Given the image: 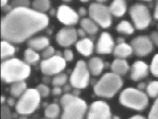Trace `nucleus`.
I'll use <instances>...</instances> for the list:
<instances>
[{
	"mask_svg": "<svg viewBox=\"0 0 158 119\" xmlns=\"http://www.w3.org/2000/svg\"><path fill=\"white\" fill-rule=\"evenodd\" d=\"M116 44L114 41L113 37L108 32H103L100 37H99L98 41L96 42V52L98 54H102V55H107V54L113 53L114 48H115Z\"/></svg>",
	"mask_w": 158,
	"mask_h": 119,
	"instance_id": "obj_15",
	"label": "nucleus"
},
{
	"mask_svg": "<svg viewBox=\"0 0 158 119\" xmlns=\"http://www.w3.org/2000/svg\"><path fill=\"white\" fill-rule=\"evenodd\" d=\"M130 16L133 26L137 30H145L151 23V15L145 5L137 3L132 5L130 9Z\"/></svg>",
	"mask_w": 158,
	"mask_h": 119,
	"instance_id": "obj_9",
	"label": "nucleus"
},
{
	"mask_svg": "<svg viewBox=\"0 0 158 119\" xmlns=\"http://www.w3.org/2000/svg\"><path fill=\"white\" fill-rule=\"evenodd\" d=\"M131 46L133 49V53L138 57H144L151 53L153 50V43L150 37L138 36L131 42Z\"/></svg>",
	"mask_w": 158,
	"mask_h": 119,
	"instance_id": "obj_12",
	"label": "nucleus"
},
{
	"mask_svg": "<svg viewBox=\"0 0 158 119\" xmlns=\"http://www.w3.org/2000/svg\"><path fill=\"white\" fill-rule=\"evenodd\" d=\"M132 53H133V49L131 46V43L128 44L127 42H123V43L116 44V46L114 48V51H113V55L116 58L126 59L127 57H130Z\"/></svg>",
	"mask_w": 158,
	"mask_h": 119,
	"instance_id": "obj_21",
	"label": "nucleus"
},
{
	"mask_svg": "<svg viewBox=\"0 0 158 119\" xmlns=\"http://www.w3.org/2000/svg\"><path fill=\"white\" fill-rule=\"evenodd\" d=\"M123 82L122 77L113 72H109L99 79L93 87L94 93L102 98H112L121 91Z\"/></svg>",
	"mask_w": 158,
	"mask_h": 119,
	"instance_id": "obj_3",
	"label": "nucleus"
},
{
	"mask_svg": "<svg viewBox=\"0 0 158 119\" xmlns=\"http://www.w3.org/2000/svg\"><path fill=\"white\" fill-rule=\"evenodd\" d=\"M56 50H54V48L53 46H48L46 49H44V50L42 51V57L44 59H47V58H49V57H52L53 55H56Z\"/></svg>",
	"mask_w": 158,
	"mask_h": 119,
	"instance_id": "obj_38",
	"label": "nucleus"
},
{
	"mask_svg": "<svg viewBox=\"0 0 158 119\" xmlns=\"http://www.w3.org/2000/svg\"><path fill=\"white\" fill-rule=\"evenodd\" d=\"M8 0H0V5H1V8H4L5 6H7Z\"/></svg>",
	"mask_w": 158,
	"mask_h": 119,
	"instance_id": "obj_49",
	"label": "nucleus"
},
{
	"mask_svg": "<svg viewBox=\"0 0 158 119\" xmlns=\"http://www.w3.org/2000/svg\"><path fill=\"white\" fill-rule=\"evenodd\" d=\"M41 95L37 89H28L19 97L15 109L20 115H31L36 111L41 105Z\"/></svg>",
	"mask_w": 158,
	"mask_h": 119,
	"instance_id": "obj_5",
	"label": "nucleus"
},
{
	"mask_svg": "<svg viewBox=\"0 0 158 119\" xmlns=\"http://www.w3.org/2000/svg\"><path fill=\"white\" fill-rule=\"evenodd\" d=\"M38 92L40 93V95H41L42 97H47L49 96V93H51V89L48 88V85H46V84H40V85H38V87L36 88Z\"/></svg>",
	"mask_w": 158,
	"mask_h": 119,
	"instance_id": "obj_34",
	"label": "nucleus"
},
{
	"mask_svg": "<svg viewBox=\"0 0 158 119\" xmlns=\"http://www.w3.org/2000/svg\"><path fill=\"white\" fill-rule=\"evenodd\" d=\"M88 13V11L85 9V8H83V7H80L78 10V14H79V16H85V15Z\"/></svg>",
	"mask_w": 158,
	"mask_h": 119,
	"instance_id": "obj_44",
	"label": "nucleus"
},
{
	"mask_svg": "<svg viewBox=\"0 0 158 119\" xmlns=\"http://www.w3.org/2000/svg\"><path fill=\"white\" fill-rule=\"evenodd\" d=\"M56 42L62 47H69L78 41L77 30L72 27H64L57 32L56 36Z\"/></svg>",
	"mask_w": 158,
	"mask_h": 119,
	"instance_id": "obj_14",
	"label": "nucleus"
},
{
	"mask_svg": "<svg viewBox=\"0 0 158 119\" xmlns=\"http://www.w3.org/2000/svg\"><path fill=\"white\" fill-rule=\"evenodd\" d=\"M107 0H97V2L98 3H103V2H106Z\"/></svg>",
	"mask_w": 158,
	"mask_h": 119,
	"instance_id": "obj_54",
	"label": "nucleus"
},
{
	"mask_svg": "<svg viewBox=\"0 0 158 119\" xmlns=\"http://www.w3.org/2000/svg\"><path fill=\"white\" fill-rule=\"evenodd\" d=\"M77 34H78V37H80L81 38H86V36H87V33L84 31L83 29H81V28L77 30Z\"/></svg>",
	"mask_w": 158,
	"mask_h": 119,
	"instance_id": "obj_42",
	"label": "nucleus"
},
{
	"mask_svg": "<svg viewBox=\"0 0 158 119\" xmlns=\"http://www.w3.org/2000/svg\"><path fill=\"white\" fill-rule=\"evenodd\" d=\"M150 38L152 39L153 43H154L156 46H158V32H153V33H151Z\"/></svg>",
	"mask_w": 158,
	"mask_h": 119,
	"instance_id": "obj_41",
	"label": "nucleus"
},
{
	"mask_svg": "<svg viewBox=\"0 0 158 119\" xmlns=\"http://www.w3.org/2000/svg\"><path fill=\"white\" fill-rule=\"evenodd\" d=\"M66 68V60L61 55H53L41 62V71L46 76H56Z\"/></svg>",
	"mask_w": 158,
	"mask_h": 119,
	"instance_id": "obj_10",
	"label": "nucleus"
},
{
	"mask_svg": "<svg viewBox=\"0 0 158 119\" xmlns=\"http://www.w3.org/2000/svg\"><path fill=\"white\" fill-rule=\"evenodd\" d=\"M112 117L108 103L103 101H96L89 106L85 119H112Z\"/></svg>",
	"mask_w": 158,
	"mask_h": 119,
	"instance_id": "obj_11",
	"label": "nucleus"
},
{
	"mask_svg": "<svg viewBox=\"0 0 158 119\" xmlns=\"http://www.w3.org/2000/svg\"><path fill=\"white\" fill-rule=\"evenodd\" d=\"M110 10L113 16H115L117 18L123 17L127 12L126 0H113L110 6Z\"/></svg>",
	"mask_w": 158,
	"mask_h": 119,
	"instance_id": "obj_23",
	"label": "nucleus"
},
{
	"mask_svg": "<svg viewBox=\"0 0 158 119\" xmlns=\"http://www.w3.org/2000/svg\"><path fill=\"white\" fill-rule=\"evenodd\" d=\"M16 101L14 100V97H9L8 100H7V105H8V106H10V107H12V106H16Z\"/></svg>",
	"mask_w": 158,
	"mask_h": 119,
	"instance_id": "obj_43",
	"label": "nucleus"
},
{
	"mask_svg": "<svg viewBox=\"0 0 158 119\" xmlns=\"http://www.w3.org/2000/svg\"><path fill=\"white\" fill-rule=\"evenodd\" d=\"M143 1H151V0H143Z\"/></svg>",
	"mask_w": 158,
	"mask_h": 119,
	"instance_id": "obj_57",
	"label": "nucleus"
},
{
	"mask_svg": "<svg viewBox=\"0 0 158 119\" xmlns=\"http://www.w3.org/2000/svg\"><path fill=\"white\" fill-rule=\"evenodd\" d=\"M135 26L131 22L123 20V21L120 22L116 27V30L118 33H120L122 34H126V36H131L135 33Z\"/></svg>",
	"mask_w": 158,
	"mask_h": 119,
	"instance_id": "obj_28",
	"label": "nucleus"
},
{
	"mask_svg": "<svg viewBox=\"0 0 158 119\" xmlns=\"http://www.w3.org/2000/svg\"><path fill=\"white\" fill-rule=\"evenodd\" d=\"M41 119H48V118H46V117H44V118H41Z\"/></svg>",
	"mask_w": 158,
	"mask_h": 119,
	"instance_id": "obj_58",
	"label": "nucleus"
},
{
	"mask_svg": "<svg viewBox=\"0 0 158 119\" xmlns=\"http://www.w3.org/2000/svg\"><path fill=\"white\" fill-rule=\"evenodd\" d=\"M80 28L87 33V34L94 36L99 31V26L91 18H83L80 20Z\"/></svg>",
	"mask_w": 158,
	"mask_h": 119,
	"instance_id": "obj_24",
	"label": "nucleus"
},
{
	"mask_svg": "<svg viewBox=\"0 0 158 119\" xmlns=\"http://www.w3.org/2000/svg\"><path fill=\"white\" fill-rule=\"evenodd\" d=\"M28 90L27 84L25 81H19L16 83H13L10 87V93L15 98H19L23 93Z\"/></svg>",
	"mask_w": 158,
	"mask_h": 119,
	"instance_id": "obj_26",
	"label": "nucleus"
},
{
	"mask_svg": "<svg viewBox=\"0 0 158 119\" xmlns=\"http://www.w3.org/2000/svg\"><path fill=\"white\" fill-rule=\"evenodd\" d=\"M111 70L113 73L122 77L127 74V72L131 70V67L126 59L116 58L111 64Z\"/></svg>",
	"mask_w": 158,
	"mask_h": 119,
	"instance_id": "obj_18",
	"label": "nucleus"
},
{
	"mask_svg": "<svg viewBox=\"0 0 158 119\" xmlns=\"http://www.w3.org/2000/svg\"><path fill=\"white\" fill-rule=\"evenodd\" d=\"M128 119H147V118H145L143 115H140V114H136V115H133V116H131V117H130Z\"/></svg>",
	"mask_w": 158,
	"mask_h": 119,
	"instance_id": "obj_48",
	"label": "nucleus"
},
{
	"mask_svg": "<svg viewBox=\"0 0 158 119\" xmlns=\"http://www.w3.org/2000/svg\"><path fill=\"white\" fill-rule=\"evenodd\" d=\"M80 1H81V2H88L89 0H80Z\"/></svg>",
	"mask_w": 158,
	"mask_h": 119,
	"instance_id": "obj_55",
	"label": "nucleus"
},
{
	"mask_svg": "<svg viewBox=\"0 0 158 119\" xmlns=\"http://www.w3.org/2000/svg\"><path fill=\"white\" fill-rule=\"evenodd\" d=\"M87 102L76 97L67 105L62 107V112L59 119H84L88 111Z\"/></svg>",
	"mask_w": 158,
	"mask_h": 119,
	"instance_id": "obj_8",
	"label": "nucleus"
},
{
	"mask_svg": "<svg viewBox=\"0 0 158 119\" xmlns=\"http://www.w3.org/2000/svg\"><path fill=\"white\" fill-rule=\"evenodd\" d=\"M56 17L58 21L66 27H72L79 22V14L67 5H60L57 8Z\"/></svg>",
	"mask_w": 158,
	"mask_h": 119,
	"instance_id": "obj_13",
	"label": "nucleus"
},
{
	"mask_svg": "<svg viewBox=\"0 0 158 119\" xmlns=\"http://www.w3.org/2000/svg\"><path fill=\"white\" fill-rule=\"evenodd\" d=\"M146 84L145 83H139L138 84V86H137V89L138 90H140V91H144L146 90Z\"/></svg>",
	"mask_w": 158,
	"mask_h": 119,
	"instance_id": "obj_45",
	"label": "nucleus"
},
{
	"mask_svg": "<svg viewBox=\"0 0 158 119\" xmlns=\"http://www.w3.org/2000/svg\"><path fill=\"white\" fill-rule=\"evenodd\" d=\"M41 55L38 53V51L34 50L33 48L28 47L26 50L24 51V61L29 65H35L40 61Z\"/></svg>",
	"mask_w": 158,
	"mask_h": 119,
	"instance_id": "obj_27",
	"label": "nucleus"
},
{
	"mask_svg": "<svg viewBox=\"0 0 158 119\" xmlns=\"http://www.w3.org/2000/svg\"><path fill=\"white\" fill-rule=\"evenodd\" d=\"M75 48L81 55H83L84 57H88L93 53L94 49H95V46H94V42L91 38H84L78 39L77 42L75 43Z\"/></svg>",
	"mask_w": 158,
	"mask_h": 119,
	"instance_id": "obj_17",
	"label": "nucleus"
},
{
	"mask_svg": "<svg viewBox=\"0 0 158 119\" xmlns=\"http://www.w3.org/2000/svg\"><path fill=\"white\" fill-rule=\"evenodd\" d=\"M112 119H121V117H120V116H118V115H113Z\"/></svg>",
	"mask_w": 158,
	"mask_h": 119,
	"instance_id": "obj_53",
	"label": "nucleus"
},
{
	"mask_svg": "<svg viewBox=\"0 0 158 119\" xmlns=\"http://www.w3.org/2000/svg\"><path fill=\"white\" fill-rule=\"evenodd\" d=\"M48 21V15L33 8H13L1 19L0 34L11 43H22L46 29Z\"/></svg>",
	"mask_w": 158,
	"mask_h": 119,
	"instance_id": "obj_1",
	"label": "nucleus"
},
{
	"mask_svg": "<svg viewBox=\"0 0 158 119\" xmlns=\"http://www.w3.org/2000/svg\"><path fill=\"white\" fill-rule=\"evenodd\" d=\"M1 119H14L13 113L10 110V106L2 105L1 107Z\"/></svg>",
	"mask_w": 158,
	"mask_h": 119,
	"instance_id": "obj_37",
	"label": "nucleus"
},
{
	"mask_svg": "<svg viewBox=\"0 0 158 119\" xmlns=\"http://www.w3.org/2000/svg\"><path fill=\"white\" fill-rule=\"evenodd\" d=\"M147 119H158V97L154 101L148 113Z\"/></svg>",
	"mask_w": 158,
	"mask_h": 119,
	"instance_id": "obj_32",
	"label": "nucleus"
},
{
	"mask_svg": "<svg viewBox=\"0 0 158 119\" xmlns=\"http://www.w3.org/2000/svg\"><path fill=\"white\" fill-rule=\"evenodd\" d=\"M71 85L69 84V85H65V86H63V92L65 93H69L70 92V89H71Z\"/></svg>",
	"mask_w": 158,
	"mask_h": 119,
	"instance_id": "obj_47",
	"label": "nucleus"
},
{
	"mask_svg": "<svg viewBox=\"0 0 158 119\" xmlns=\"http://www.w3.org/2000/svg\"><path fill=\"white\" fill-rule=\"evenodd\" d=\"M157 29H158V24H157Z\"/></svg>",
	"mask_w": 158,
	"mask_h": 119,
	"instance_id": "obj_59",
	"label": "nucleus"
},
{
	"mask_svg": "<svg viewBox=\"0 0 158 119\" xmlns=\"http://www.w3.org/2000/svg\"><path fill=\"white\" fill-rule=\"evenodd\" d=\"M63 90L61 89V87H53V89L52 90V93L54 97H57V96H60L62 93Z\"/></svg>",
	"mask_w": 158,
	"mask_h": 119,
	"instance_id": "obj_40",
	"label": "nucleus"
},
{
	"mask_svg": "<svg viewBox=\"0 0 158 119\" xmlns=\"http://www.w3.org/2000/svg\"><path fill=\"white\" fill-rule=\"evenodd\" d=\"M90 76L91 73L88 69V64L84 60H79L69 77V83L72 88L83 90L86 89L90 83Z\"/></svg>",
	"mask_w": 158,
	"mask_h": 119,
	"instance_id": "obj_7",
	"label": "nucleus"
},
{
	"mask_svg": "<svg viewBox=\"0 0 158 119\" xmlns=\"http://www.w3.org/2000/svg\"><path fill=\"white\" fill-rule=\"evenodd\" d=\"M60 105L53 102L51 105H48L44 109V117L48 119H58L60 118Z\"/></svg>",
	"mask_w": 158,
	"mask_h": 119,
	"instance_id": "obj_25",
	"label": "nucleus"
},
{
	"mask_svg": "<svg viewBox=\"0 0 158 119\" xmlns=\"http://www.w3.org/2000/svg\"><path fill=\"white\" fill-rule=\"evenodd\" d=\"M28 46L36 51H43L44 49L49 46V39L44 36L31 38L28 41Z\"/></svg>",
	"mask_w": 158,
	"mask_h": 119,
	"instance_id": "obj_19",
	"label": "nucleus"
},
{
	"mask_svg": "<svg viewBox=\"0 0 158 119\" xmlns=\"http://www.w3.org/2000/svg\"><path fill=\"white\" fill-rule=\"evenodd\" d=\"M153 16H154V19L155 20H158V0L156 2V6H155V9H154V13H153Z\"/></svg>",
	"mask_w": 158,
	"mask_h": 119,
	"instance_id": "obj_46",
	"label": "nucleus"
},
{
	"mask_svg": "<svg viewBox=\"0 0 158 119\" xmlns=\"http://www.w3.org/2000/svg\"><path fill=\"white\" fill-rule=\"evenodd\" d=\"M120 102L125 107L135 111H143L149 105V97L136 88H127L120 95Z\"/></svg>",
	"mask_w": 158,
	"mask_h": 119,
	"instance_id": "obj_4",
	"label": "nucleus"
},
{
	"mask_svg": "<svg viewBox=\"0 0 158 119\" xmlns=\"http://www.w3.org/2000/svg\"><path fill=\"white\" fill-rule=\"evenodd\" d=\"M18 119H28V117L26 115H20Z\"/></svg>",
	"mask_w": 158,
	"mask_h": 119,
	"instance_id": "obj_52",
	"label": "nucleus"
},
{
	"mask_svg": "<svg viewBox=\"0 0 158 119\" xmlns=\"http://www.w3.org/2000/svg\"><path fill=\"white\" fill-rule=\"evenodd\" d=\"M147 96L151 98H157L158 97V81H151L147 84L146 90H145Z\"/></svg>",
	"mask_w": 158,
	"mask_h": 119,
	"instance_id": "obj_31",
	"label": "nucleus"
},
{
	"mask_svg": "<svg viewBox=\"0 0 158 119\" xmlns=\"http://www.w3.org/2000/svg\"><path fill=\"white\" fill-rule=\"evenodd\" d=\"M67 81H68V77L66 74L59 73L57 75L53 76L52 80V85L53 87H63L66 85Z\"/></svg>",
	"mask_w": 158,
	"mask_h": 119,
	"instance_id": "obj_30",
	"label": "nucleus"
},
{
	"mask_svg": "<svg viewBox=\"0 0 158 119\" xmlns=\"http://www.w3.org/2000/svg\"><path fill=\"white\" fill-rule=\"evenodd\" d=\"M0 101H1V103H4L5 101H6V98H5L4 96H2L1 97H0Z\"/></svg>",
	"mask_w": 158,
	"mask_h": 119,
	"instance_id": "obj_51",
	"label": "nucleus"
},
{
	"mask_svg": "<svg viewBox=\"0 0 158 119\" xmlns=\"http://www.w3.org/2000/svg\"><path fill=\"white\" fill-rule=\"evenodd\" d=\"M62 1H64V2H69V1H71V0H62Z\"/></svg>",
	"mask_w": 158,
	"mask_h": 119,
	"instance_id": "obj_56",
	"label": "nucleus"
},
{
	"mask_svg": "<svg viewBox=\"0 0 158 119\" xmlns=\"http://www.w3.org/2000/svg\"><path fill=\"white\" fill-rule=\"evenodd\" d=\"M32 7L40 13L46 14V12H48L51 8V1L49 0H34Z\"/></svg>",
	"mask_w": 158,
	"mask_h": 119,
	"instance_id": "obj_29",
	"label": "nucleus"
},
{
	"mask_svg": "<svg viewBox=\"0 0 158 119\" xmlns=\"http://www.w3.org/2000/svg\"><path fill=\"white\" fill-rule=\"evenodd\" d=\"M89 18H91L99 27L108 29L111 27L113 18L110 7L102 3H92L88 9Z\"/></svg>",
	"mask_w": 158,
	"mask_h": 119,
	"instance_id": "obj_6",
	"label": "nucleus"
},
{
	"mask_svg": "<svg viewBox=\"0 0 158 119\" xmlns=\"http://www.w3.org/2000/svg\"><path fill=\"white\" fill-rule=\"evenodd\" d=\"M62 56L66 60V62H71L74 58V54H73V51L70 50V49H65L62 53Z\"/></svg>",
	"mask_w": 158,
	"mask_h": 119,
	"instance_id": "obj_39",
	"label": "nucleus"
},
{
	"mask_svg": "<svg viewBox=\"0 0 158 119\" xmlns=\"http://www.w3.org/2000/svg\"><path fill=\"white\" fill-rule=\"evenodd\" d=\"M15 52H16V48L13 46V43L2 39L1 42H0V57H1V60L4 61L6 59L12 58Z\"/></svg>",
	"mask_w": 158,
	"mask_h": 119,
	"instance_id": "obj_22",
	"label": "nucleus"
},
{
	"mask_svg": "<svg viewBox=\"0 0 158 119\" xmlns=\"http://www.w3.org/2000/svg\"><path fill=\"white\" fill-rule=\"evenodd\" d=\"M11 5L13 8H29L30 0H12Z\"/></svg>",
	"mask_w": 158,
	"mask_h": 119,
	"instance_id": "obj_36",
	"label": "nucleus"
},
{
	"mask_svg": "<svg viewBox=\"0 0 158 119\" xmlns=\"http://www.w3.org/2000/svg\"><path fill=\"white\" fill-rule=\"evenodd\" d=\"M31 74V67L19 58H9L2 61L0 65V78L6 84L25 81Z\"/></svg>",
	"mask_w": 158,
	"mask_h": 119,
	"instance_id": "obj_2",
	"label": "nucleus"
},
{
	"mask_svg": "<svg viewBox=\"0 0 158 119\" xmlns=\"http://www.w3.org/2000/svg\"><path fill=\"white\" fill-rule=\"evenodd\" d=\"M131 79L135 82L141 81L143 79H145L148 74L150 72V68L145 62L141 60H137L133 62V64L131 67Z\"/></svg>",
	"mask_w": 158,
	"mask_h": 119,
	"instance_id": "obj_16",
	"label": "nucleus"
},
{
	"mask_svg": "<svg viewBox=\"0 0 158 119\" xmlns=\"http://www.w3.org/2000/svg\"><path fill=\"white\" fill-rule=\"evenodd\" d=\"M88 69L91 73V76L97 77L100 76L103 70L105 69V63H104L103 59L100 57H92L90 60L88 61Z\"/></svg>",
	"mask_w": 158,
	"mask_h": 119,
	"instance_id": "obj_20",
	"label": "nucleus"
},
{
	"mask_svg": "<svg viewBox=\"0 0 158 119\" xmlns=\"http://www.w3.org/2000/svg\"><path fill=\"white\" fill-rule=\"evenodd\" d=\"M117 42H118V43H123V42H125V39H123V38H118Z\"/></svg>",
	"mask_w": 158,
	"mask_h": 119,
	"instance_id": "obj_50",
	"label": "nucleus"
},
{
	"mask_svg": "<svg viewBox=\"0 0 158 119\" xmlns=\"http://www.w3.org/2000/svg\"><path fill=\"white\" fill-rule=\"evenodd\" d=\"M75 97H76V96H74L73 93H64V95L60 97V106L64 107L65 105H67L68 103L71 102Z\"/></svg>",
	"mask_w": 158,
	"mask_h": 119,
	"instance_id": "obj_35",
	"label": "nucleus"
},
{
	"mask_svg": "<svg viewBox=\"0 0 158 119\" xmlns=\"http://www.w3.org/2000/svg\"><path fill=\"white\" fill-rule=\"evenodd\" d=\"M149 68H150V72L152 75L158 78V53L153 56Z\"/></svg>",
	"mask_w": 158,
	"mask_h": 119,
	"instance_id": "obj_33",
	"label": "nucleus"
}]
</instances>
